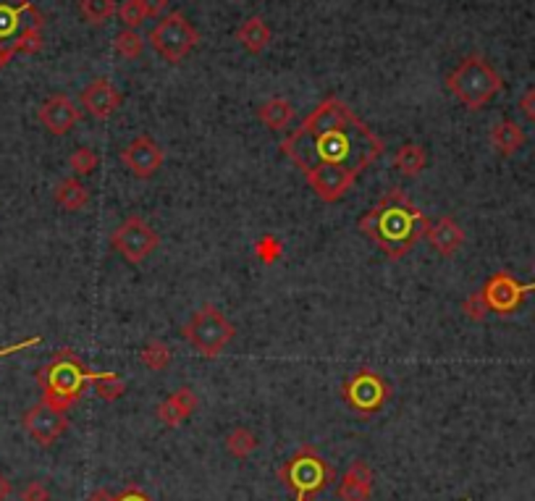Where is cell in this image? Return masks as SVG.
Returning a JSON list of instances; mask_svg holds the SVG:
<instances>
[{
  "mask_svg": "<svg viewBox=\"0 0 535 501\" xmlns=\"http://www.w3.org/2000/svg\"><path fill=\"white\" fill-rule=\"evenodd\" d=\"M281 153L323 202H339L386 153V142L342 97H325L281 140Z\"/></svg>",
  "mask_w": 535,
  "mask_h": 501,
  "instance_id": "6da1fadb",
  "label": "cell"
},
{
  "mask_svg": "<svg viewBox=\"0 0 535 501\" xmlns=\"http://www.w3.org/2000/svg\"><path fill=\"white\" fill-rule=\"evenodd\" d=\"M357 226L375 247L386 252V257L401 260L420 239L428 237L430 218L404 195V190L394 187L375 202Z\"/></svg>",
  "mask_w": 535,
  "mask_h": 501,
  "instance_id": "7a4b0ae2",
  "label": "cell"
},
{
  "mask_svg": "<svg viewBox=\"0 0 535 501\" xmlns=\"http://www.w3.org/2000/svg\"><path fill=\"white\" fill-rule=\"evenodd\" d=\"M98 376L100 373L89 370L80 360L77 352L58 349L53 355V360L37 370V384L42 389V402L53 404L55 410L69 413L81 399L84 389L98 381Z\"/></svg>",
  "mask_w": 535,
  "mask_h": 501,
  "instance_id": "3957f363",
  "label": "cell"
},
{
  "mask_svg": "<svg viewBox=\"0 0 535 501\" xmlns=\"http://www.w3.org/2000/svg\"><path fill=\"white\" fill-rule=\"evenodd\" d=\"M446 87L467 111H481L502 92L504 82L485 58L467 56L456 63V69H452V74L446 77Z\"/></svg>",
  "mask_w": 535,
  "mask_h": 501,
  "instance_id": "277c9868",
  "label": "cell"
},
{
  "mask_svg": "<svg viewBox=\"0 0 535 501\" xmlns=\"http://www.w3.org/2000/svg\"><path fill=\"white\" fill-rule=\"evenodd\" d=\"M281 480L295 494V501H310L333 483V468L323 459L315 446L305 444L284 462Z\"/></svg>",
  "mask_w": 535,
  "mask_h": 501,
  "instance_id": "5b68a950",
  "label": "cell"
},
{
  "mask_svg": "<svg viewBox=\"0 0 535 501\" xmlns=\"http://www.w3.org/2000/svg\"><path fill=\"white\" fill-rule=\"evenodd\" d=\"M182 336L187 339L189 344L208 360H215L221 357V352L234 341L237 336V329L234 323L218 310L215 305L200 307L197 312H192L184 329H182Z\"/></svg>",
  "mask_w": 535,
  "mask_h": 501,
  "instance_id": "8992f818",
  "label": "cell"
},
{
  "mask_svg": "<svg viewBox=\"0 0 535 501\" xmlns=\"http://www.w3.org/2000/svg\"><path fill=\"white\" fill-rule=\"evenodd\" d=\"M197 42H200L197 29L192 27V22L179 11L165 14L150 32V45L168 63H182L197 48Z\"/></svg>",
  "mask_w": 535,
  "mask_h": 501,
  "instance_id": "52a82bcc",
  "label": "cell"
},
{
  "mask_svg": "<svg viewBox=\"0 0 535 501\" xmlns=\"http://www.w3.org/2000/svg\"><path fill=\"white\" fill-rule=\"evenodd\" d=\"M389 394H391L389 381L371 367H360L357 373L347 376V381L342 386V396H344L349 410H354L357 415H365V418H371L386 407Z\"/></svg>",
  "mask_w": 535,
  "mask_h": 501,
  "instance_id": "ba28073f",
  "label": "cell"
},
{
  "mask_svg": "<svg viewBox=\"0 0 535 501\" xmlns=\"http://www.w3.org/2000/svg\"><path fill=\"white\" fill-rule=\"evenodd\" d=\"M113 250L118 252L127 263L139 265L142 260H147L155 247H158V234L153 231V226L139 218V216H129L127 221L121 223L113 237H110Z\"/></svg>",
  "mask_w": 535,
  "mask_h": 501,
  "instance_id": "9c48e42d",
  "label": "cell"
},
{
  "mask_svg": "<svg viewBox=\"0 0 535 501\" xmlns=\"http://www.w3.org/2000/svg\"><path fill=\"white\" fill-rule=\"evenodd\" d=\"M483 300L491 312L499 315H512L514 310H520L522 302L528 300V294L535 292V283H520L509 271H499L491 279L483 283Z\"/></svg>",
  "mask_w": 535,
  "mask_h": 501,
  "instance_id": "30bf717a",
  "label": "cell"
},
{
  "mask_svg": "<svg viewBox=\"0 0 535 501\" xmlns=\"http://www.w3.org/2000/svg\"><path fill=\"white\" fill-rule=\"evenodd\" d=\"M22 425H24V431H27L29 436H32L37 444L51 446L55 444L63 433H66V428H69V418H66V413H63V410H55L53 404H48V402H37L34 407H29L27 413H24Z\"/></svg>",
  "mask_w": 535,
  "mask_h": 501,
  "instance_id": "8fae6325",
  "label": "cell"
},
{
  "mask_svg": "<svg viewBox=\"0 0 535 501\" xmlns=\"http://www.w3.org/2000/svg\"><path fill=\"white\" fill-rule=\"evenodd\" d=\"M165 153L163 147H158V142L147 135L134 137L124 150H121V163L132 171L136 179H153L163 168Z\"/></svg>",
  "mask_w": 535,
  "mask_h": 501,
  "instance_id": "7c38bea8",
  "label": "cell"
},
{
  "mask_svg": "<svg viewBox=\"0 0 535 501\" xmlns=\"http://www.w3.org/2000/svg\"><path fill=\"white\" fill-rule=\"evenodd\" d=\"M42 27H45V16L29 0H22V3L0 0V42L11 45L24 29Z\"/></svg>",
  "mask_w": 535,
  "mask_h": 501,
  "instance_id": "4fadbf2b",
  "label": "cell"
},
{
  "mask_svg": "<svg viewBox=\"0 0 535 501\" xmlns=\"http://www.w3.org/2000/svg\"><path fill=\"white\" fill-rule=\"evenodd\" d=\"M37 118H40V124L55 135V137H63V135H69L77 124L81 121V111L80 106L69 97V95H53V97H48L42 106H40V111H37Z\"/></svg>",
  "mask_w": 535,
  "mask_h": 501,
  "instance_id": "5bb4252c",
  "label": "cell"
},
{
  "mask_svg": "<svg viewBox=\"0 0 535 501\" xmlns=\"http://www.w3.org/2000/svg\"><path fill=\"white\" fill-rule=\"evenodd\" d=\"M80 103L89 116L106 121V118H110L113 113L121 108V92L113 87L110 79L100 77V79H92V82L81 89Z\"/></svg>",
  "mask_w": 535,
  "mask_h": 501,
  "instance_id": "9a60e30c",
  "label": "cell"
},
{
  "mask_svg": "<svg viewBox=\"0 0 535 501\" xmlns=\"http://www.w3.org/2000/svg\"><path fill=\"white\" fill-rule=\"evenodd\" d=\"M339 501H368L373 494V470L365 459H354L339 480Z\"/></svg>",
  "mask_w": 535,
  "mask_h": 501,
  "instance_id": "2e32d148",
  "label": "cell"
},
{
  "mask_svg": "<svg viewBox=\"0 0 535 501\" xmlns=\"http://www.w3.org/2000/svg\"><path fill=\"white\" fill-rule=\"evenodd\" d=\"M197 404H200L197 394L189 389V386H182V389L174 391L163 404H158L155 415H158V420H161L165 428H179L197 410Z\"/></svg>",
  "mask_w": 535,
  "mask_h": 501,
  "instance_id": "e0dca14e",
  "label": "cell"
},
{
  "mask_svg": "<svg viewBox=\"0 0 535 501\" xmlns=\"http://www.w3.org/2000/svg\"><path fill=\"white\" fill-rule=\"evenodd\" d=\"M426 239H428L430 247L438 252V255L452 257V255H456V250L465 245V228H462L455 218L444 216V218H438L436 223H430L428 237H426Z\"/></svg>",
  "mask_w": 535,
  "mask_h": 501,
  "instance_id": "ac0fdd59",
  "label": "cell"
},
{
  "mask_svg": "<svg viewBox=\"0 0 535 501\" xmlns=\"http://www.w3.org/2000/svg\"><path fill=\"white\" fill-rule=\"evenodd\" d=\"M237 40H239V45L247 51V53L260 56L268 45H270L273 32H270V27H268L263 16H249V19L237 29Z\"/></svg>",
  "mask_w": 535,
  "mask_h": 501,
  "instance_id": "d6986e66",
  "label": "cell"
},
{
  "mask_svg": "<svg viewBox=\"0 0 535 501\" xmlns=\"http://www.w3.org/2000/svg\"><path fill=\"white\" fill-rule=\"evenodd\" d=\"M491 144L499 155L504 158H512L514 153H520V147L525 144V132L512 121V118H504L499 121L493 129H491Z\"/></svg>",
  "mask_w": 535,
  "mask_h": 501,
  "instance_id": "ffe728a7",
  "label": "cell"
},
{
  "mask_svg": "<svg viewBox=\"0 0 535 501\" xmlns=\"http://www.w3.org/2000/svg\"><path fill=\"white\" fill-rule=\"evenodd\" d=\"M258 118H260V124L268 126V129L284 132V129H289V124L295 121V108H292V103L284 100V97H270V100H266V103L258 108Z\"/></svg>",
  "mask_w": 535,
  "mask_h": 501,
  "instance_id": "44dd1931",
  "label": "cell"
},
{
  "mask_svg": "<svg viewBox=\"0 0 535 501\" xmlns=\"http://www.w3.org/2000/svg\"><path fill=\"white\" fill-rule=\"evenodd\" d=\"M53 199L69 213H77V210H84L89 205V190L81 184L80 179H63L58 181L53 190Z\"/></svg>",
  "mask_w": 535,
  "mask_h": 501,
  "instance_id": "7402d4cb",
  "label": "cell"
},
{
  "mask_svg": "<svg viewBox=\"0 0 535 501\" xmlns=\"http://www.w3.org/2000/svg\"><path fill=\"white\" fill-rule=\"evenodd\" d=\"M426 163H428V153H426V147L418 144V142L401 144L399 150H397V155H394V166L399 168L401 176H409V179L420 176Z\"/></svg>",
  "mask_w": 535,
  "mask_h": 501,
  "instance_id": "603a6c76",
  "label": "cell"
},
{
  "mask_svg": "<svg viewBox=\"0 0 535 501\" xmlns=\"http://www.w3.org/2000/svg\"><path fill=\"white\" fill-rule=\"evenodd\" d=\"M80 14L87 24L100 27L116 14V0H80Z\"/></svg>",
  "mask_w": 535,
  "mask_h": 501,
  "instance_id": "cb8c5ba5",
  "label": "cell"
},
{
  "mask_svg": "<svg viewBox=\"0 0 535 501\" xmlns=\"http://www.w3.org/2000/svg\"><path fill=\"white\" fill-rule=\"evenodd\" d=\"M139 362L147 367V370H165L168 365H171V347L168 344H163L158 339H153V341H147L145 344V349H139Z\"/></svg>",
  "mask_w": 535,
  "mask_h": 501,
  "instance_id": "d4e9b609",
  "label": "cell"
},
{
  "mask_svg": "<svg viewBox=\"0 0 535 501\" xmlns=\"http://www.w3.org/2000/svg\"><path fill=\"white\" fill-rule=\"evenodd\" d=\"M258 446H260V441H258V436H255L249 428H234V431L226 436V449H229V454L237 457V459L249 457Z\"/></svg>",
  "mask_w": 535,
  "mask_h": 501,
  "instance_id": "484cf974",
  "label": "cell"
},
{
  "mask_svg": "<svg viewBox=\"0 0 535 501\" xmlns=\"http://www.w3.org/2000/svg\"><path fill=\"white\" fill-rule=\"evenodd\" d=\"M113 48H116V53L121 58H134L142 56V51H145V40H142V34L136 32V29H121L116 37H113Z\"/></svg>",
  "mask_w": 535,
  "mask_h": 501,
  "instance_id": "4316f807",
  "label": "cell"
},
{
  "mask_svg": "<svg viewBox=\"0 0 535 501\" xmlns=\"http://www.w3.org/2000/svg\"><path fill=\"white\" fill-rule=\"evenodd\" d=\"M92 386H95V391H98L106 402H116V399L127 391V384H124V378H121L118 373H100L98 381H95Z\"/></svg>",
  "mask_w": 535,
  "mask_h": 501,
  "instance_id": "83f0119b",
  "label": "cell"
},
{
  "mask_svg": "<svg viewBox=\"0 0 535 501\" xmlns=\"http://www.w3.org/2000/svg\"><path fill=\"white\" fill-rule=\"evenodd\" d=\"M69 168L77 173V179H81V176H92L95 168H98V155H95V150H92V147H80V150H74L71 158H69Z\"/></svg>",
  "mask_w": 535,
  "mask_h": 501,
  "instance_id": "f1b7e54d",
  "label": "cell"
},
{
  "mask_svg": "<svg viewBox=\"0 0 535 501\" xmlns=\"http://www.w3.org/2000/svg\"><path fill=\"white\" fill-rule=\"evenodd\" d=\"M11 51L14 53H22V56H34L42 51V29H24L14 42H11Z\"/></svg>",
  "mask_w": 535,
  "mask_h": 501,
  "instance_id": "f546056e",
  "label": "cell"
},
{
  "mask_svg": "<svg viewBox=\"0 0 535 501\" xmlns=\"http://www.w3.org/2000/svg\"><path fill=\"white\" fill-rule=\"evenodd\" d=\"M462 312H465V315H467L473 323H481V320H485V318H488V312H491V310H488L485 300H483L481 289L465 297V302H462Z\"/></svg>",
  "mask_w": 535,
  "mask_h": 501,
  "instance_id": "4dcf8cb0",
  "label": "cell"
},
{
  "mask_svg": "<svg viewBox=\"0 0 535 501\" xmlns=\"http://www.w3.org/2000/svg\"><path fill=\"white\" fill-rule=\"evenodd\" d=\"M255 255H258V260H260V263L273 265V263L281 257V242H278L273 234H266V237H260V239H258V245H255Z\"/></svg>",
  "mask_w": 535,
  "mask_h": 501,
  "instance_id": "1f68e13d",
  "label": "cell"
},
{
  "mask_svg": "<svg viewBox=\"0 0 535 501\" xmlns=\"http://www.w3.org/2000/svg\"><path fill=\"white\" fill-rule=\"evenodd\" d=\"M118 16H121V22L127 24V29H136L142 27V22L147 19V11H145L142 0H127V3L121 5Z\"/></svg>",
  "mask_w": 535,
  "mask_h": 501,
  "instance_id": "d6a6232c",
  "label": "cell"
},
{
  "mask_svg": "<svg viewBox=\"0 0 535 501\" xmlns=\"http://www.w3.org/2000/svg\"><path fill=\"white\" fill-rule=\"evenodd\" d=\"M22 501H51V491L45 488V483L32 480L27 488L22 491Z\"/></svg>",
  "mask_w": 535,
  "mask_h": 501,
  "instance_id": "836d02e7",
  "label": "cell"
},
{
  "mask_svg": "<svg viewBox=\"0 0 535 501\" xmlns=\"http://www.w3.org/2000/svg\"><path fill=\"white\" fill-rule=\"evenodd\" d=\"M40 341H42V336H29L24 341H16V344H11V347H3V349H0V357L16 355V352H22V349H29V347H37Z\"/></svg>",
  "mask_w": 535,
  "mask_h": 501,
  "instance_id": "e575fe53",
  "label": "cell"
},
{
  "mask_svg": "<svg viewBox=\"0 0 535 501\" xmlns=\"http://www.w3.org/2000/svg\"><path fill=\"white\" fill-rule=\"evenodd\" d=\"M520 108H522V113L535 124V84L520 97Z\"/></svg>",
  "mask_w": 535,
  "mask_h": 501,
  "instance_id": "d590c367",
  "label": "cell"
},
{
  "mask_svg": "<svg viewBox=\"0 0 535 501\" xmlns=\"http://www.w3.org/2000/svg\"><path fill=\"white\" fill-rule=\"evenodd\" d=\"M116 501H153L142 488H136V486H127L121 494H116Z\"/></svg>",
  "mask_w": 535,
  "mask_h": 501,
  "instance_id": "8d00e7d4",
  "label": "cell"
},
{
  "mask_svg": "<svg viewBox=\"0 0 535 501\" xmlns=\"http://www.w3.org/2000/svg\"><path fill=\"white\" fill-rule=\"evenodd\" d=\"M142 5H145L147 16H161L163 8L168 5V0H142Z\"/></svg>",
  "mask_w": 535,
  "mask_h": 501,
  "instance_id": "74e56055",
  "label": "cell"
},
{
  "mask_svg": "<svg viewBox=\"0 0 535 501\" xmlns=\"http://www.w3.org/2000/svg\"><path fill=\"white\" fill-rule=\"evenodd\" d=\"M16 56L14 51H11V45H5V42H0V69H5L8 63H11V58Z\"/></svg>",
  "mask_w": 535,
  "mask_h": 501,
  "instance_id": "f35d334b",
  "label": "cell"
},
{
  "mask_svg": "<svg viewBox=\"0 0 535 501\" xmlns=\"http://www.w3.org/2000/svg\"><path fill=\"white\" fill-rule=\"evenodd\" d=\"M87 501H116V494H110V491H106V488H100V491H95V494H92Z\"/></svg>",
  "mask_w": 535,
  "mask_h": 501,
  "instance_id": "ab89813d",
  "label": "cell"
},
{
  "mask_svg": "<svg viewBox=\"0 0 535 501\" xmlns=\"http://www.w3.org/2000/svg\"><path fill=\"white\" fill-rule=\"evenodd\" d=\"M8 494H11V483L5 480V475L0 473V501L8 499Z\"/></svg>",
  "mask_w": 535,
  "mask_h": 501,
  "instance_id": "60d3db41",
  "label": "cell"
},
{
  "mask_svg": "<svg viewBox=\"0 0 535 501\" xmlns=\"http://www.w3.org/2000/svg\"><path fill=\"white\" fill-rule=\"evenodd\" d=\"M11 3H22V0H11Z\"/></svg>",
  "mask_w": 535,
  "mask_h": 501,
  "instance_id": "b9f144b4",
  "label": "cell"
},
{
  "mask_svg": "<svg viewBox=\"0 0 535 501\" xmlns=\"http://www.w3.org/2000/svg\"><path fill=\"white\" fill-rule=\"evenodd\" d=\"M467 501H470V499H467Z\"/></svg>",
  "mask_w": 535,
  "mask_h": 501,
  "instance_id": "7bdbcfd3",
  "label": "cell"
}]
</instances>
